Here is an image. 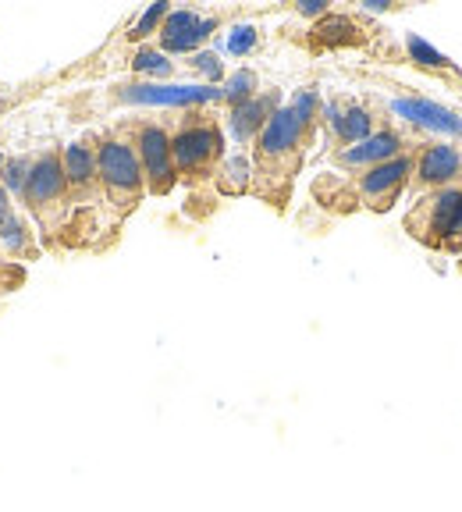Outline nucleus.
I'll use <instances>...</instances> for the list:
<instances>
[{"label":"nucleus","mask_w":462,"mask_h":512,"mask_svg":"<svg viewBox=\"0 0 462 512\" xmlns=\"http://www.w3.org/2000/svg\"><path fill=\"white\" fill-rule=\"evenodd\" d=\"M320 107L324 104H320L317 89H299L292 96V104L274 111V118L263 125V132L253 143L249 192L278 214H285L292 203L295 178L303 171L306 153L320 132Z\"/></svg>","instance_id":"f257e3e1"},{"label":"nucleus","mask_w":462,"mask_h":512,"mask_svg":"<svg viewBox=\"0 0 462 512\" xmlns=\"http://www.w3.org/2000/svg\"><path fill=\"white\" fill-rule=\"evenodd\" d=\"M416 168V150L402 153L395 160H384L377 168L352 171V175H335L327 171L313 182V200L335 214H352V210H374L384 214L399 203V196L409 189Z\"/></svg>","instance_id":"f03ea898"},{"label":"nucleus","mask_w":462,"mask_h":512,"mask_svg":"<svg viewBox=\"0 0 462 512\" xmlns=\"http://www.w3.org/2000/svg\"><path fill=\"white\" fill-rule=\"evenodd\" d=\"M18 203L40 224V246L61 253V239L72 224V192H68V175L61 164V146H47L25 157Z\"/></svg>","instance_id":"7ed1b4c3"},{"label":"nucleus","mask_w":462,"mask_h":512,"mask_svg":"<svg viewBox=\"0 0 462 512\" xmlns=\"http://www.w3.org/2000/svg\"><path fill=\"white\" fill-rule=\"evenodd\" d=\"M168 128L178 182H185L189 189L214 182L224 164V132L217 114L207 107H189L178 118H171Z\"/></svg>","instance_id":"20e7f679"},{"label":"nucleus","mask_w":462,"mask_h":512,"mask_svg":"<svg viewBox=\"0 0 462 512\" xmlns=\"http://www.w3.org/2000/svg\"><path fill=\"white\" fill-rule=\"evenodd\" d=\"M96 171H100V189L114 221L136 214V207L146 200V178L136 150L118 125L96 132Z\"/></svg>","instance_id":"39448f33"},{"label":"nucleus","mask_w":462,"mask_h":512,"mask_svg":"<svg viewBox=\"0 0 462 512\" xmlns=\"http://www.w3.org/2000/svg\"><path fill=\"white\" fill-rule=\"evenodd\" d=\"M125 139L143 164L146 196H171L178 185L175 157H171V128L160 118H125L118 121Z\"/></svg>","instance_id":"423d86ee"},{"label":"nucleus","mask_w":462,"mask_h":512,"mask_svg":"<svg viewBox=\"0 0 462 512\" xmlns=\"http://www.w3.org/2000/svg\"><path fill=\"white\" fill-rule=\"evenodd\" d=\"M402 224H406V232L420 246L452 253V246L459 242L462 232V185H448V189L416 196V203L409 207Z\"/></svg>","instance_id":"0eeeda50"},{"label":"nucleus","mask_w":462,"mask_h":512,"mask_svg":"<svg viewBox=\"0 0 462 512\" xmlns=\"http://www.w3.org/2000/svg\"><path fill=\"white\" fill-rule=\"evenodd\" d=\"M114 104H150V107H203L224 100L217 86H160V82H128L114 86Z\"/></svg>","instance_id":"6e6552de"},{"label":"nucleus","mask_w":462,"mask_h":512,"mask_svg":"<svg viewBox=\"0 0 462 512\" xmlns=\"http://www.w3.org/2000/svg\"><path fill=\"white\" fill-rule=\"evenodd\" d=\"M221 25L224 15H203L196 8L171 11L157 32V50L160 54H196Z\"/></svg>","instance_id":"1a4fd4ad"},{"label":"nucleus","mask_w":462,"mask_h":512,"mask_svg":"<svg viewBox=\"0 0 462 512\" xmlns=\"http://www.w3.org/2000/svg\"><path fill=\"white\" fill-rule=\"evenodd\" d=\"M409 150H416V146H409L406 132H399L395 125H384V128H377L374 136L363 139V143L345 146V150H335V153H331V164H335L342 175H352V171L377 168V164H384V160H395V157H402V153H409Z\"/></svg>","instance_id":"9d476101"},{"label":"nucleus","mask_w":462,"mask_h":512,"mask_svg":"<svg viewBox=\"0 0 462 512\" xmlns=\"http://www.w3.org/2000/svg\"><path fill=\"white\" fill-rule=\"evenodd\" d=\"M374 111H370L363 100H352V96H335L320 107V128H327V136L338 150L345 146L363 143L367 136H374Z\"/></svg>","instance_id":"9b49d317"},{"label":"nucleus","mask_w":462,"mask_h":512,"mask_svg":"<svg viewBox=\"0 0 462 512\" xmlns=\"http://www.w3.org/2000/svg\"><path fill=\"white\" fill-rule=\"evenodd\" d=\"M416 196L448 185H462V150L452 143H423L416 146V168L413 182Z\"/></svg>","instance_id":"f8f14e48"},{"label":"nucleus","mask_w":462,"mask_h":512,"mask_svg":"<svg viewBox=\"0 0 462 512\" xmlns=\"http://www.w3.org/2000/svg\"><path fill=\"white\" fill-rule=\"evenodd\" d=\"M40 253H43L40 235L32 232V224L15 207L8 185L0 178V260H11V264L25 267V260H40Z\"/></svg>","instance_id":"ddd939ff"},{"label":"nucleus","mask_w":462,"mask_h":512,"mask_svg":"<svg viewBox=\"0 0 462 512\" xmlns=\"http://www.w3.org/2000/svg\"><path fill=\"white\" fill-rule=\"evenodd\" d=\"M278 100H281L278 89H267V93H256L253 100H246V104L231 107L228 125H231V136L239 139V146L256 143V136L263 132V125H267V121L274 118V111H278Z\"/></svg>","instance_id":"4468645a"},{"label":"nucleus","mask_w":462,"mask_h":512,"mask_svg":"<svg viewBox=\"0 0 462 512\" xmlns=\"http://www.w3.org/2000/svg\"><path fill=\"white\" fill-rule=\"evenodd\" d=\"M391 111L402 114L406 121L420 128H434V132H448V136L462 139V118L455 111L441 104H431V100H420V96H402V100H391Z\"/></svg>","instance_id":"2eb2a0df"},{"label":"nucleus","mask_w":462,"mask_h":512,"mask_svg":"<svg viewBox=\"0 0 462 512\" xmlns=\"http://www.w3.org/2000/svg\"><path fill=\"white\" fill-rule=\"evenodd\" d=\"M363 43V22H356L352 15H331L327 11L317 25L310 29V50H345Z\"/></svg>","instance_id":"dca6fc26"},{"label":"nucleus","mask_w":462,"mask_h":512,"mask_svg":"<svg viewBox=\"0 0 462 512\" xmlns=\"http://www.w3.org/2000/svg\"><path fill=\"white\" fill-rule=\"evenodd\" d=\"M406 50H409V57H413V64H420L423 72H434V75H455V79H462L459 64L448 61L445 54H438V50H434L427 40H420V36H406Z\"/></svg>","instance_id":"f3484780"},{"label":"nucleus","mask_w":462,"mask_h":512,"mask_svg":"<svg viewBox=\"0 0 462 512\" xmlns=\"http://www.w3.org/2000/svg\"><path fill=\"white\" fill-rule=\"evenodd\" d=\"M221 104L228 107H239V104H246V100H253L256 96V72H249V68H242V72H235L228 82L221 86Z\"/></svg>","instance_id":"a211bd4d"},{"label":"nucleus","mask_w":462,"mask_h":512,"mask_svg":"<svg viewBox=\"0 0 462 512\" xmlns=\"http://www.w3.org/2000/svg\"><path fill=\"white\" fill-rule=\"evenodd\" d=\"M132 68L143 75H160V79H168V75L175 72V64L168 61V54H160L157 47H139L136 54H132Z\"/></svg>","instance_id":"6ab92c4d"},{"label":"nucleus","mask_w":462,"mask_h":512,"mask_svg":"<svg viewBox=\"0 0 462 512\" xmlns=\"http://www.w3.org/2000/svg\"><path fill=\"white\" fill-rule=\"evenodd\" d=\"M171 15L168 4H153V8L143 11V18H139L136 25H132V32H128V40H146V36H153V32H160V25H164V18Z\"/></svg>","instance_id":"aec40b11"},{"label":"nucleus","mask_w":462,"mask_h":512,"mask_svg":"<svg viewBox=\"0 0 462 512\" xmlns=\"http://www.w3.org/2000/svg\"><path fill=\"white\" fill-rule=\"evenodd\" d=\"M29 281V271L22 264H11V260H0V299L18 292V288Z\"/></svg>","instance_id":"412c9836"},{"label":"nucleus","mask_w":462,"mask_h":512,"mask_svg":"<svg viewBox=\"0 0 462 512\" xmlns=\"http://www.w3.org/2000/svg\"><path fill=\"white\" fill-rule=\"evenodd\" d=\"M256 43H260V32H256L253 25H239V29H231V36H228V50L235 57L253 54Z\"/></svg>","instance_id":"4be33fe9"},{"label":"nucleus","mask_w":462,"mask_h":512,"mask_svg":"<svg viewBox=\"0 0 462 512\" xmlns=\"http://www.w3.org/2000/svg\"><path fill=\"white\" fill-rule=\"evenodd\" d=\"M189 64H192V68H196V72L210 75V79H214V82H221V79H224V68H221V61H217L214 54H196Z\"/></svg>","instance_id":"5701e85b"},{"label":"nucleus","mask_w":462,"mask_h":512,"mask_svg":"<svg viewBox=\"0 0 462 512\" xmlns=\"http://www.w3.org/2000/svg\"><path fill=\"white\" fill-rule=\"evenodd\" d=\"M295 11H299V15L303 18H324L327 15V4L324 0H299V4H295Z\"/></svg>","instance_id":"b1692460"},{"label":"nucleus","mask_w":462,"mask_h":512,"mask_svg":"<svg viewBox=\"0 0 462 512\" xmlns=\"http://www.w3.org/2000/svg\"><path fill=\"white\" fill-rule=\"evenodd\" d=\"M391 0H363V11H391Z\"/></svg>","instance_id":"393cba45"},{"label":"nucleus","mask_w":462,"mask_h":512,"mask_svg":"<svg viewBox=\"0 0 462 512\" xmlns=\"http://www.w3.org/2000/svg\"><path fill=\"white\" fill-rule=\"evenodd\" d=\"M452 253H462V232H459V242L452 246Z\"/></svg>","instance_id":"a878e982"},{"label":"nucleus","mask_w":462,"mask_h":512,"mask_svg":"<svg viewBox=\"0 0 462 512\" xmlns=\"http://www.w3.org/2000/svg\"><path fill=\"white\" fill-rule=\"evenodd\" d=\"M0 111H4V104H0Z\"/></svg>","instance_id":"bb28decb"},{"label":"nucleus","mask_w":462,"mask_h":512,"mask_svg":"<svg viewBox=\"0 0 462 512\" xmlns=\"http://www.w3.org/2000/svg\"><path fill=\"white\" fill-rule=\"evenodd\" d=\"M459 267H462V260H459Z\"/></svg>","instance_id":"cd10ccee"}]
</instances>
